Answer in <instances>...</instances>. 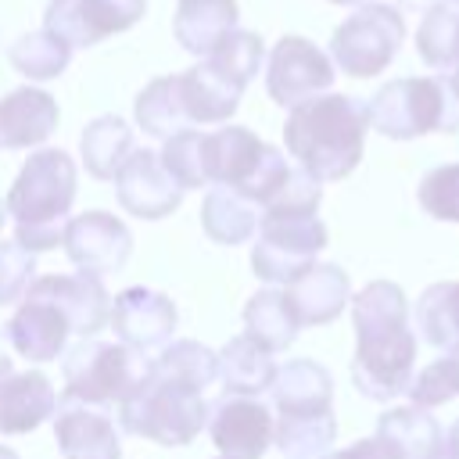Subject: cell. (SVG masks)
<instances>
[{"label": "cell", "mask_w": 459, "mask_h": 459, "mask_svg": "<svg viewBox=\"0 0 459 459\" xmlns=\"http://www.w3.org/2000/svg\"><path fill=\"white\" fill-rule=\"evenodd\" d=\"M394 459H445V430L430 409L394 405L377 420V434Z\"/></svg>", "instance_id": "obj_23"}, {"label": "cell", "mask_w": 459, "mask_h": 459, "mask_svg": "<svg viewBox=\"0 0 459 459\" xmlns=\"http://www.w3.org/2000/svg\"><path fill=\"white\" fill-rule=\"evenodd\" d=\"M420 208L437 222H459V161L430 169L416 186Z\"/></svg>", "instance_id": "obj_37"}, {"label": "cell", "mask_w": 459, "mask_h": 459, "mask_svg": "<svg viewBox=\"0 0 459 459\" xmlns=\"http://www.w3.org/2000/svg\"><path fill=\"white\" fill-rule=\"evenodd\" d=\"M326 459H394V452L380 437H362V441H355L341 452H330Z\"/></svg>", "instance_id": "obj_40"}, {"label": "cell", "mask_w": 459, "mask_h": 459, "mask_svg": "<svg viewBox=\"0 0 459 459\" xmlns=\"http://www.w3.org/2000/svg\"><path fill=\"white\" fill-rule=\"evenodd\" d=\"M445 459H459V420L445 434Z\"/></svg>", "instance_id": "obj_41"}, {"label": "cell", "mask_w": 459, "mask_h": 459, "mask_svg": "<svg viewBox=\"0 0 459 459\" xmlns=\"http://www.w3.org/2000/svg\"><path fill=\"white\" fill-rule=\"evenodd\" d=\"M269 394H273L276 416L333 412V377L316 359H290L276 366V380Z\"/></svg>", "instance_id": "obj_21"}, {"label": "cell", "mask_w": 459, "mask_h": 459, "mask_svg": "<svg viewBox=\"0 0 459 459\" xmlns=\"http://www.w3.org/2000/svg\"><path fill=\"white\" fill-rule=\"evenodd\" d=\"M215 459H222V455H215Z\"/></svg>", "instance_id": "obj_50"}, {"label": "cell", "mask_w": 459, "mask_h": 459, "mask_svg": "<svg viewBox=\"0 0 459 459\" xmlns=\"http://www.w3.org/2000/svg\"><path fill=\"white\" fill-rule=\"evenodd\" d=\"M273 427L276 416L262 398L226 394L208 416V434L222 459H262L273 445Z\"/></svg>", "instance_id": "obj_14"}, {"label": "cell", "mask_w": 459, "mask_h": 459, "mask_svg": "<svg viewBox=\"0 0 459 459\" xmlns=\"http://www.w3.org/2000/svg\"><path fill=\"white\" fill-rule=\"evenodd\" d=\"M201 61H208L219 75H226L233 86H247L258 72H262V61H265V43H262V36L258 32H247V29H233L208 57H201Z\"/></svg>", "instance_id": "obj_35"}, {"label": "cell", "mask_w": 459, "mask_h": 459, "mask_svg": "<svg viewBox=\"0 0 459 459\" xmlns=\"http://www.w3.org/2000/svg\"><path fill=\"white\" fill-rule=\"evenodd\" d=\"M445 355H448V362H452V369H455V387H459V344H455V348H448Z\"/></svg>", "instance_id": "obj_43"}, {"label": "cell", "mask_w": 459, "mask_h": 459, "mask_svg": "<svg viewBox=\"0 0 459 459\" xmlns=\"http://www.w3.org/2000/svg\"><path fill=\"white\" fill-rule=\"evenodd\" d=\"M108 323H111L118 344L147 355V351H161L165 344H172L179 312H176L172 298L154 287H126L111 298Z\"/></svg>", "instance_id": "obj_12"}, {"label": "cell", "mask_w": 459, "mask_h": 459, "mask_svg": "<svg viewBox=\"0 0 459 459\" xmlns=\"http://www.w3.org/2000/svg\"><path fill=\"white\" fill-rule=\"evenodd\" d=\"M179 90H183V108L190 126H226L230 115L240 108V93H244L226 75H219L208 61L186 68L179 75Z\"/></svg>", "instance_id": "obj_25"}, {"label": "cell", "mask_w": 459, "mask_h": 459, "mask_svg": "<svg viewBox=\"0 0 459 459\" xmlns=\"http://www.w3.org/2000/svg\"><path fill=\"white\" fill-rule=\"evenodd\" d=\"M319 201L323 183H316L301 169H290L280 194L262 208V222L251 247V269L258 280L287 287L308 265H316V255L330 240L319 219Z\"/></svg>", "instance_id": "obj_3"}, {"label": "cell", "mask_w": 459, "mask_h": 459, "mask_svg": "<svg viewBox=\"0 0 459 459\" xmlns=\"http://www.w3.org/2000/svg\"><path fill=\"white\" fill-rule=\"evenodd\" d=\"M0 459H18V452H14V448H7V445H0Z\"/></svg>", "instance_id": "obj_46"}, {"label": "cell", "mask_w": 459, "mask_h": 459, "mask_svg": "<svg viewBox=\"0 0 459 459\" xmlns=\"http://www.w3.org/2000/svg\"><path fill=\"white\" fill-rule=\"evenodd\" d=\"M219 380L226 387V394L237 398H258L273 387L276 380V362L265 348H258L251 337H230L219 351Z\"/></svg>", "instance_id": "obj_26"}, {"label": "cell", "mask_w": 459, "mask_h": 459, "mask_svg": "<svg viewBox=\"0 0 459 459\" xmlns=\"http://www.w3.org/2000/svg\"><path fill=\"white\" fill-rule=\"evenodd\" d=\"M416 330L437 351H448V348L459 344V280L430 283L420 294V301H416Z\"/></svg>", "instance_id": "obj_32"}, {"label": "cell", "mask_w": 459, "mask_h": 459, "mask_svg": "<svg viewBox=\"0 0 459 459\" xmlns=\"http://www.w3.org/2000/svg\"><path fill=\"white\" fill-rule=\"evenodd\" d=\"M355 359L351 380L359 394L391 402L416 377V330L409 326V298L391 280H373L351 298Z\"/></svg>", "instance_id": "obj_2"}, {"label": "cell", "mask_w": 459, "mask_h": 459, "mask_svg": "<svg viewBox=\"0 0 459 459\" xmlns=\"http://www.w3.org/2000/svg\"><path fill=\"white\" fill-rule=\"evenodd\" d=\"M448 75H452V82H455V90H459V68H455V72H448Z\"/></svg>", "instance_id": "obj_49"}, {"label": "cell", "mask_w": 459, "mask_h": 459, "mask_svg": "<svg viewBox=\"0 0 459 459\" xmlns=\"http://www.w3.org/2000/svg\"><path fill=\"white\" fill-rule=\"evenodd\" d=\"M54 441L65 459H122V434L104 409L68 402L54 412Z\"/></svg>", "instance_id": "obj_19"}, {"label": "cell", "mask_w": 459, "mask_h": 459, "mask_svg": "<svg viewBox=\"0 0 459 459\" xmlns=\"http://www.w3.org/2000/svg\"><path fill=\"white\" fill-rule=\"evenodd\" d=\"M237 0H179L172 32L186 54L208 57L237 29Z\"/></svg>", "instance_id": "obj_24"}, {"label": "cell", "mask_w": 459, "mask_h": 459, "mask_svg": "<svg viewBox=\"0 0 459 459\" xmlns=\"http://www.w3.org/2000/svg\"><path fill=\"white\" fill-rule=\"evenodd\" d=\"M133 115H136V126L147 136H158V140H169V136L190 129L179 75H161V79L147 82L133 100Z\"/></svg>", "instance_id": "obj_30"}, {"label": "cell", "mask_w": 459, "mask_h": 459, "mask_svg": "<svg viewBox=\"0 0 459 459\" xmlns=\"http://www.w3.org/2000/svg\"><path fill=\"white\" fill-rule=\"evenodd\" d=\"M72 326L68 319L57 312L54 301L25 290L22 305L14 308V316L4 323V337L7 344L29 359V362H50V359H61L65 355V341H68Z\"/></svg>", "instance_id": "obj_16"}, {"label": "cell", "mask_w": 459, "mask_h": 459, "mask_svg": "<svg viewBox=\"0 0 459 459\" xmlns=\"http://www.w3.org/2000/svg\"><path fill=\"white\" fill-rule=\"evenodd\" d=\"M4 222H7V208H4V201H0V230H4Z\"/></svg>", "instance_id": "obj_47"}, {"label": "cell", "mask_w": 459, "mask_h": 459, "mask_svg": "<svg viewBox=\"0 0 459 459\" xmlns=\"http://www.w3.org/2000/svg\"><path fill=\"white\" fill-rule=\"evenodd\" d=\"M36 258L18 240H0V305L22 301L29 283L36 280Z\"/></svg>", "instance_id": "obj_39"}, {"label": "cell", "mask_w": 459, "mask_h": 459, "mask_svg": "<svg viewBox=\"0 0 459 459\" xmlns=\"http://www.w3.org/2000/svg\"><path fill=\"white\" fill-rule=\"evenodd\" d=\"M445 0H398V7H405V11H416V14H427V11H434V7H441Z\"/></svg>", "instance_id": "obj_42"}, {"label": "cell", "mask_w": 459, "mask_h": 459, "mask_svg": "<svg viewBox=\"0 0 459 459\" xmlns=\"http://www.w3.org/2000/svg\"><path fill=\"white\" fill-rule=\"evenodd\" d=\"M147 14V0H50L43 29L68 47H97L100 39L133 29Z\"/></svg>", "instance_id": "obj_11"}, {"label": "cell", "mask_w": 459, "mask_h": 459, "mask_svg": "<svg viewBox=\"0 0 459 459\" xmlns=\"http://www.w3.org/2000/svg\"><path fill=\"white\" fill-rule=\"evenodd\" d=\"M416 54L437 75L455 72L459 68V11L445 7V4L427 11L416 29Z\"/></svg>", "instance_id": "obj_33"}, {"label": "cell", "mask_w": 459, "mask_h": 459, "mask_svg": "<svg viewBox=\"0 0 459 459\" xmlns=\"http://www.w3.org/2000/svg\"><path fill=\"white\" fill-rule=\"evenodd\" d=\"M273 441L283 459H326L337 441L333 412H301V416H276Z\"/></svg>", "instance_id": "obj_31"}, {"label": "cell", "mask_w": 459, "mask_h": 459, "mask_svg": "<svg viewBox=\"0 0 459 459\" xmlns=\"http://www.w3.org/2000/svg\"><path fill=\"white\" fill-rule=\"evenodd\" d=\"M115 197L136 219H165L179 208L183 186L165 172L158 151L133 147V154L122 161L115 176Z\"/></svg>", "instance_id": "obj_15"}, {"label": "cell", "mask_w": 459, "mask_h": 459, "mask_svg": "<svg viewBox=\"0 0 459 459\" xmlns=\"http://www.w3.org/2000/svg\"><path fill=\"white\" fill-rule=\"evenodd\" d=\"M369 129L387 140H416L427 133H459V90L452 75H405L384 82L369 104Z\"/></svg>", "instance_id": "obj_6"}, {"label": "cell", "mask_w": 459, "mask_h": 459, "mask_svg": "<svg viewBox=\"0 0 459 459\" xmlns=\"http://www.w3.org/2000/svg\"><path fill=\"white\" fill-rule=\"evenodd\" d=\"M204 169L208 186H226L258 208H265L290 176L287 158L247 126H222L204 133Z\"/></svg>", "instance_id": "obj_7"}, {"label": "cell", "mask_w": 459, "mask_h": 459, "mask_svg": "<svg viewBox=\"0 0 459 459\" xmlns=\"http://www.w3.org/2000/svg\"><path fill=\"white\" fill-rule=\"evenodd\" d=\"M445 7H452V11H459V0H445Z\"/></svg>", "instance_id": "obj_48"}, {"label": "cell", "mask_w": 459, "mask_h": 459, "mask_svg": "<svg viewBox=\"0 0 459 459\" xmlns=\"http://www.w3.org/2000/svg\"><path fill=\"white\" fill-rule=\"evenodd\" d=\"M11 373H14L11 359H7V355H0V380H4V377H11Z\"/></svg>", "instance_id": "obj_44"}, {"label": "cell", "mask_w": 459, "mask_h": 459, "mask_svg": "<svg viewBox=\"0 0 459 459\" xmlns=\"http://www.w3.org/2000/svg\"><path fill=\"white\" fill-rule=\"evenodd\" d=\"M298 330L301 326H298V319H294L283 290L265 287V290H258V294L247 298V305H244V337H251L269 355L287 351L294 344Z\"/></svg>", "instance_id": "obj_28"}, {"label": "cell", "mask_w": 459, "mask_h": 459, "mask_svg": "<svg viewBox=\"0 0 459 459\" xmlns=\"http://www.w3.org/2000/svg\"><path fill=\"white\" fill-rule=\"evenodd\" d=\"M405 39V18L391 4L355 7L330 36V61L351 79L380 75Z\"/></svg>", "instance_id": "obj_9"}, {"label": "cell", "mask_w": 459, "mask_h": 459, "mask_svg": "<svg viewBox=\"0 0 459 459\" xmlns=\"http://www.w3.org/2000/svg\"><path fill=\"white\" fill-rule=\"evenodd\" d=\"M330 4H341V7H362V4H373V0H330Z\"/></svg>", "instance_id": "obj_45"}, {"label": "cell", "mask_w": 459, "mask_h": 459, "mask_svg": "<svg viewBox=\"0 0 459 459\" xmlns=\"http://www.w3.org/2000/svg\"><path fill=\"white\" fill-rule=\"evenodd\" d=\"M61 247L79 273L104 276V273H118L126 265V258L133 251V233L118 215H111L104 208H90V212L68 219Z\"/></svg>", "instance_id": "obj_13"}, {"label": "cell", "mask_w": 459, "mask_h": 459, "mask_svg": "<svg viewBox=\"0 0 459 459\" xmlns=\"http://www.w3.org/2000/svg\"><path fill=\"white\" fill-rule=\"evenodd\" d=\"M75 183H79V169L57 147H43L29 154V161L22 165L18 179L7 190L4 208H7V219L14 222V240L29 255L50 251L65 240Z\"/></svg>", "instance_id": "obj_5"}, {"label": "cell", "mask_w": 459, "mask_h": 459, "mask_svg": "<svg viewBox=\"0 0 459 459\" xmlns=\"http://www.w3.org/2000/svg\"><path fill=\"white\" fill-rule=\"evenodd\" d=\"M7 57H11V65H14L25 79L47 82V79H57V75L68 68L72 47L61 43L57 36H50L47 29H39V32H25L18 43H11Z\"/></svg>", "instance_id": "obj_34"}, {"label": "cell", "mask_w": 459, "mask_h": 459, "mask_svg": "<svg viewBox=\"0 0 459 459\" xmlns=\"http://www.w3.org/2000/svg\"><path fill=\"white\" fill-rule=\"evenodd\" d=\"M405 394H409V405H416V409H437V405L459 398L455 369H452L448 355H441V359H434L430 366H423V369L412 377V384H409Z\"/></svg>", "instance_id": "obj_38"}, {"label": "cell", "mask_w": 459, "mask_h": 459, "mask_svg": "<svg viewBox=\"0 0 459 459\" xmlns=\"http://www.w3.org/2000/svg\"><path fill=\"white\" fill-rule=\"evenodd\" d=\"M333 61L305 36H280L265 61V93L280 108H298L333 86Z\"/></svg>", "instance_id": "obj_10"}, {"label": "cell", "mask_w": 459, "mask_h": 459, "mask_svg": "<svg viewBox=\"0 0 459 459\" xmlns=\"http://www.w3.org/2000/svg\"><path fill=\"white\" fill-rule=\"evenodd\" d=\"M219 380V355L201 341H172L165 344L140 387L118 405V427L147 437L165 448L190 445L212 416L204 391Z\"/></svg>", "instance_id": "obj_1"}, {"label": "cell", "mask_w": 459, "mask_h": 459, "mask_svg": "<svg viewBox=\"0 0 459 459\" xmlns=\"http://www.w3.org/2000/svg\"><path fill=\"white\" fill-rule=\"evenodd\" d=\"M165 172L186 190H201L208 186V169H204V133L201 129H183L176 136L165 140V147L158 151Z\"/></svg>", "instance_id": "obj_36"}, {"label": "cell", "mask_w": 459, "mask_h": 459, "mask_svg": "<svg viewBox=\"0 0 459 459\" xmlns=\"http://www.w3.org/2000/svg\"><path fill=\"white\" fill-rule=\"evenodd\" d=\"M283 298L298 326H326L344 312V305H351V280L341 265L316 262L283 287Z\"/></svg>", "instance_id": "obj_18"}, {"label": "cell", "mask_w": 459, "mask_h": 459, "mask_svg": "<svg viewBox=\"0 0 459 459\" xmlns=\"http://www.w3.org/2000/svg\"><path fill=\"white\" fill-rule=\"evenodd\" d=\"M57 100L39 86H18L0 97V151L36 147L57 129Z\"/></svg>", "instance_id": "obj_20"}, {"label": "cell", "mask_w": 459, "mask_h": 459, "mask_svg": "<svg viewBox=\"0 0 459 459\" xmlns=\"http://www.w3.org/2000/svg\"><path fill=\"white\" fill-rule=\"evenodd\" d=\"M82 165L93 179H115L122 161L133 154V129L118 115H97L79 136Z\"/></svg>", "instance_id": "obj_29"}, {"label": "cell", "mask_w": 459, "mask_h": 459, "mask_svg": "<svg viewBox=\"0 0 459 459\" xmlns=\"http://www.w3.org/2000/svg\"><path fill=\"white\" fill-rule=\"evenodd\" d=\"M147 366L151 359H143L140 351L118 341L82 337L75 348L65 351V362H61L65 402H79L93 409L122 405L147 377Z\"/></svg>", "instance_id": "obj_8"}, {"label": "cell", "mask_w": 459, "mask_h": 459, "mask_svg": "<svg viewBox=\"0 0 459 459\" xmlns=\"http://www.w3.org/2000/svg\"><path fill=\"white\" fill-rule=\"evenodd\" d=\"M32 294L47 298L57 305V312L68 319L72 333L79 337H93L111 312V294L104 290L100 276L90 273H72V276H36L29 283Z\"/></svg>", "instance_id": "obj_17"}, {"label": "cell", "mask_w": 459, "mask_h": 459, "mask_svg": "<svg viewBox=\"0 0 459 459\" xmlns=\"http://www.w3.org/2000/svg\"><path fill=\"white\" fill-rule=\"evenodd\" d=\"M369 111L348 93H319L287 111V154L316 183H337L355 172L366 151Z\"/></svg>", "instance_id": "obj_4"}, {"label": "cell", "mask_w": 459, "mask_h": 459, "mask_svg": "<svg viewBox=\"0 0 459 459\" xmlns=\"http://www.w3.org/2000/svg\"><path fill=\"white\" fill-rule=\"evenodd\" d=\"M57 412V394L47 373L25 369L0 380V434H29Z\"/></svg>", "instance_id": "obj_22"}, {"label": "cell", "mask_w": 459, "mask_h": 459, "mask_svg": "<svg viewBox=\"0 0 459 459\" xmlns=\"http://www.w3.org/2000/svg\"><path fill=\"white\" fill-rule=\"evenodd\" d=\"M258 222H262V208L226 186H212L201 201V226L215 244L226 247L244 244L258 233Z\"/></svg>", "instance_id": "obj_27"}]
</instances>
